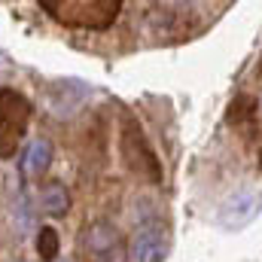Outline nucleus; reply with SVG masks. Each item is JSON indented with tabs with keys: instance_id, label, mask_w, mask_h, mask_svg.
Here are the masks:
<instances>
[{
	"instance_id": "obj_4",
	"label": "nucleus",
	"mask_w": 262,
	"mask_h": 262,
	"mask_svg": "<svg viewBox=\"0 0 262 262\" xmlns=\"http://www.w3.org/2000/svg\"><path fill=\"white\" fill-rule=\"evenodd\" d=\"M262 210V195L253 189H238L235 195H229L220 207V223L226 229H241L247 223L256 220V213Z\"/></svg>"
},
{
	"instance_id": "obj_5",
	"label": "nucleus",
	"mask_w": 262,
	"mask_h": 262,
	"mask_svg": "<svg viewBox=\"0 0 262 262\" xmlns=\"http://www.w3.org/2000/svg\"><path fill=\"white\" fill-rule=\"evenodd\" d=\"M52 156H55V149H52L49 137H31L18 149V171H21V177L31 180V183L43 180L46 171H49V165H52Z\"/></svg>"
},
{
	"instance_id": "obj_2",
	"label": "nucleus",
	"mask_w": 262,
	"mask_h": 262,
	"mask_svg": "<svg viewBox=\"0 0 262 262\" xmlns=\"http://www.w3.org/2000/svg\"><path fill=\"white\" fill-rule=\"evenodd\" d=\"M31 101L15 89H0V162L18 156L31 125Z\"/></svg>"
},
{
	"instance_id": "obj_1",
	"label": "nucleus",
	"mask_w": 262,
	"mask_h": 262,
	"mask_svg": "<svg viewBox=\"0 0 262 262\" xmlns=\"http://www.w3.org/2000/svg\"><path fill=\"white\" fill-rule=\"evenodd\" d=\"M49 18L76 31H104L116 21L122 3L119 0H40Z\"/></svg>"
},
{
	"instance_id": "obj_7",
	"label": "nucleus",
	"mask_w": 262,
	"mask_h": 262,
	"mask_svg": "<svg viewBox=\"0 0 262 262\" xmlns=\"http://www.w3.org/2000/svg\"><path fill=\"white\" fill-rule=\"evenodd\" d=\"M79 85H82L79 79H61V82H55V85L46 92V107H49L55 116H70V113H76L85 98H70V92H76Z\"/></svg>"
},
{
	"instance_id": "obj_8",
	"label": "nucleus",
	"mask_w": 262,
	"mask_h": 262,
	"mask_svg": "<svg viewBox=\"0 0 262 262\" xmlns=\"http://www.w3.org/2000/svg\"><path fill=\"white\" fill-rule=\"evenodd\" d=\"M37 201H40V210L46 216H64L67 210H70V192H67L64 183H46L40 189Z\"/></svg>"
},
{
	"instance_id": "obj_9",
	"label": "nucleus",
	"mask_w": 262,
	"mask_h": 262,
	"mask_svg": "<svg viewBox=\"0 0 262 262\" xmlns=\"http://www.w3.org/2000/svg\"><path fill=\"white\" fill-rule=\"evenodd\" d=\"M37 253L43 262H55V256L61 253V241H58V232L52 226H40L37 232Z\"/></svg>"
},
{
	"instance_id": "obj_3",
	"label": "nucleus",
	"mask_w": 262,
	"mask_h": 262,
	"mask_svg": "<svg viewBox=\"0 0 262 262\" xmlns=\"http://www.w3.org/2000/svg\"><path fill=\"white\" fill-rule=\"evenodd\" d=\"M79 250L85 262H125L128 259V247L122 232L107 223V220H95L82 229L79 235Z\"/></svg>"
},
{
	"instance_id": "obj_6",
	"label": "nucleus",
	"mask_w": 262,
	"mask_h": 262,
	"mask_svg": "<svg viewBox=\"0 0 262 262\" xmlns=\"http://www.w3.org/2000/svg\"><path fill=\"white\" fill-rule=\"evenodd\" d=\"M128 253L134 262H165V256H168L165 229L159 223H143L134 232V241H131Z\"/></svg>"
}]
</instances>
